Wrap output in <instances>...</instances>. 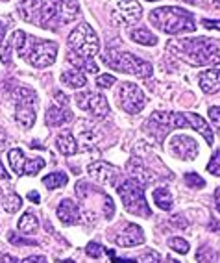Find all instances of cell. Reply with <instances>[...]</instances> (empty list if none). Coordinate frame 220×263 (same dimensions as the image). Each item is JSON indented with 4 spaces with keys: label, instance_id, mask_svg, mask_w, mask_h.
<instances>
[{
    "label": "cell",
    "instance_id": "obj_39",
    "mask_svg": "<svg viewBox=\"0 0 220 263\" xmlns=\"http://www.w3.org/2000/svg\"><path fill=\"white\" fill-rule=\"evenodd\" d=\"M89 189H93V187H91L87 182H84V180L76 183V195H78L80 198H87V195H89Z\"/></svg>",
    "mask_w": 220,
    "mask_h": 263
},
{
    "label": "cell",
    "instance_id": "obj_42",
    "mask_svg": "<svg viewBox=\"0 0 220 263\" xmlns=\"http://www.w3.org/2000/svg\"><path fill=\"white\" fill-rule=\"evenodd\" d=\"M106 252L109 254V258H111V263H137L135 259H128V258H117L115 252L111 249H106Z\"/></svg>",
    "mask_w": 220,
    "mask_h": 263
},
{
    "label": "cell",
    "instance_id": "obj_24",
    "mask_svg": "<svg viewBox=\"0 0 220 263\" xmlns=\"http://www.w3.org/2000/svg\"><path fill=\"white\" fill-rule=\"evenodd\" d=\"M130 37H131V41L139 43V45H146V47H155V45H157V37H155L150 30H146V28L131 30Z\"/></svg>",
    "mask_w": 220,
    "mask_h": 263
},
{
    "label": "cell",
    "instance_id": "obj_30",
    "mask_svg": "<svg viewBox=\"0 0 220 263\" xmlns=\"http://www.w3.org/2000/svg\"><path fill=\"white\" fill-rule=\"evenodd\" d=\"M45 167V160L43 158H32V160L26 161V165H24V174L26 176H35V174H39V171Z\"/></svg>",
    "mask_w": 220,
    "mask_h": 263
},
{
    "label": "cell",
    "instance_id": "obj_32",
    "mask_svg": "<svg viewBox=\"0 0 220 263\" xmlns=\"http://www.w3.org/2000/svg\"><path fill=\"white\" fill-rule=\"evenodd\" d=\"M183 180H185V183H187L191 189H202L206 187V180L202 178L200 174L196 173H187L185 176H183Z\"/></svg>",
    "mask_w": 220,
    "mask_h": 263
},
{
    "label": "cell",
    "instance_id": "obj_31",
    "mask_svg": "<svg viewBox=\"0 0 220 263\" xmlns=\"http://www.w3.org/2000/svg\"><path fill=\"white\" fill-rule=\"evenodd\" d=\"M8 241H10L11 245H13V247H37V241L35 239H28V237H21L19 234H17V232H10V234H8Z\"/></svg>",
    "mask_w": 220,
    "mask_h": 263
},
{
    "label": "cell",
    "instance_id": "obj_13",
    "mask_svg": "<svg viewBox=\"0 0 220 263\" xmlns=\"http://www.w3.org/2000/svg\"><path fill=\"white\" fill-rule=\"evenodd\" d=\"M118 247H137V245H143L146 241L145 237V232L143 228L137 224H126L124 226V230L118 232L117 237H111Z\"/></svg>",
    "mask_w": 220,
    "mask_h": 263
},
{
    "label": "cell",
    "instance_id": "obj_12",
    "mask_svg": "<svg viewBox=\"0 0 220 263\" xmlns=\"http://www.w3.org/2000/svg\"><path fill=\"white\" fill-rule=\"evenodd\" d=\"M87 173L94 182L102 183V185H115L118 178V169L108 161H94L87 167Z\"/></svg>",
    "mask_w": 220,
    "mask_h": 263
},
{
    "label": "cell",
    "instance_id": "obj_20",
    "mask_svg": "<svg viewBox=\"0 0 220 263\" xmlns=\"http://www.w3.org/2000/svg\"><path fill=\"white\" fill-rule=\"evenodd\" d=\"M185 117H187V121H189V126H192L196 132H200L202 136L206 137L207 145H213L215 137H213V130L209 128V124L206 122V119L200 117L198 113H185Z\"/></svg>",
    "mask_w": 220,
    "mask_h": 263
},
{
    "label": "cell",
    "instance_id": "obj_7",
    "mask_svg": "<svg viewBox=\"0 0 220 263\" xmlns=\"http://www.w3.org/2000/svg\"><path fill=\"white\" fill-rule=\"evenodd\" d=\"M121 106L128 115H137L139 111H143V108L146 106V95L141 89L139 85L131 84V82H122L118 85L117 93H115Z\"/></svg>",
    "mask_w": 220,
    "mask_h": 263
},
{
    "label": "cell",
    "instance_id": "obj_14",
    "mask_svg": "<svg viewBox=\"0 0 220 263\" xmlns=\"http://www.w3.org/2000/svg\"><path fill=\"white\" fill-rule=\"evenodd\" d=\"M26 41H28V35L23 30H15L10 35V39L0 45V60L4 61V63H10L11 50L21 52L24 48V45H26Z\"/></svg>",
    "mask_w": 220,
    "mask_h": 263
},
{
    "label": "cell",
    "instance_id": "obj_35",
    "mask_svg": "<svg viewBox=\"0 0 220 263\" xmlns=\"http://www.w3.org/2000/svg\"><path fill=\"white\" fill-rule=\"evenodd\" d=\"M115 82H117V78L113 74H102L96 78V85H98L100 89H109L111 85H115Z\"/></svg>",
    "mask_w": 220,
    "mask_h": 263
},
{
    "label": "cell",
    "instance_id": "obj_10",
    "mask_svg": "<svg viewBox=\"0 0 220 263\" xmlns=\"http://www.w3.org/2000/svg\"><path fill=\"white\" fill-rule=\"evenodd\" d=\"M169 148H170V154L176 156L182 161L196 160L198 156V143L191 136H183V134L170 137Z\"/></svg>",
    "mask_w": 220,
    "mask_h": 263
},
{
    "label": "cell",
    "instance_id": "obj_28",
    "mask_svg": "<svg viewBox=\"0 0 220 263\" xmlns=\"http://www.w3.org/2000/svg\"><path fill=\"white\" fill-rule=\"evenodd\" d=\"M218 259V254H216L215 249H211L207 245H202L196 252V261L198 263H216Z\"/></svg>",
    "mask_w": 220,
    "mask_h": 263
},
{
    "label": "cell",
    "instance_id": "obj_17",
    "mask_svg": "<svg viewBox=\"0 0 220 263\" xmlns=\"http://www.w3.org/2000/svg\"><path fill=\"white\" fill-rule=\"evenodd\" d=\"M15 121L21 128L28 130L33 126L35 122V109H33V104L28 102H15Z\"/></svg>",
    "mask_w": 220,
    "mask_h": 263
},
{
    "label": "cell",
    "instance_id": "obj_46",
    "mask_svg": "<svg viewBox=\"0 0 220 263\" xmlns=\"http://www.w3.org/2000/svg\"><path fill=\"white\" fill-rule=\"evenodd\" d=\"M207 230H209V232H220V221H216V219H211L209 226H207Z\"/></svg>",
    "mask_w": 220,
    "mask_h": 263
},
{
    "label": "cell",
    "instance_id": "obj_49",
    "mask_svg": "<svg viewBox=\"0 0 220 263\" xmlns=\"http://www.w3.org/2000/svg\"><path fill=\"white\" fill-rule=\"evenodd\" d=\"M28 200H32L33 204H39V193L37 191H30L28 193Z\"/></svg>",
    "mask_w": 220,
    "mask_h": 263
},
{
    "label": "cell",
    "instance_id": "obj_11",
    "mask_svg": "<svg viewBox=\"0 0 220 263\" xmlns=\"http://www.w3.org/2000/svg\"><path fill=\"white\" fill-rule=\"evenodd\" d=\"M143 17V8L137 0H121L113 11V19L117 23L126 24V26H133L137 24Z\"/></svg>",
    "mask_w": 220,
    "mask_h": 263
},
{
    "label": "cell",
    "instance_id": "obj_8",
    "mask_svg": "<svg viewBox=\"0 0 220 263\" xmlns=\"http://www.w3.org/2000/svg\"><path fill=\"white\" fill-rule=\"evenodd\" d=\"M80 17L78 0H52V19L48 30H57Z\"/></svg>",
    "mask_w": 220,
    "mask_h": 263
},
{
    "label": "cell",
    "instance_id": "obj_43",
    "mask_svg": "<svg viewBox=\"0 0 220 263\" xmlns=\"http://www.w3.org/2000/svg\"><path fill=\"white\" fill-rule=\"evenodd\" d=\"M202 24L209 30H220V21H211V19H202Z\"/></svg>",
    "mask_w": 220,
    "mask_h": 263
},
{
    "label": "cell",
    "instance_id": "obj_15",
    "mask_svg": "<svg viewBox=\"0 0 220 263\" xmlns=\"http://www.w3.org/2000/svg\"><path fill=\"white\" fill-rule=\"evenodd\" d=\"M57 219L65 226L76 224V222L80 221V208H78V204L72 198L61 200V204L57 206Z\"/></svg>",
    "mask_w": 220,
    "mask_h": 263
},
{
    "label": "cell",
    "instance_id": "obj_44",
    "mask_svg": "<svg viewBox=\"0 0 220 263\" xmlns=\"http://www.w3.org/2000/svg\"><path fill=\"white\" fill-rule=\"evenodd\" d=\"M21 263H47V258L45 256H28V258H24Z\"/></svg>",
    "mask_w": 220,
    "mask_h": 263
},
{
    "label": "cell",
    "instance_id": "obj_55",
    "mask_svg": "<svg viewBox=\"0 0 220 263\" xmlns=\"http://www.w3.org/2000/svg\"><path fill=\"white\" fill-rule=\"evenodd\" d=\"M57 263H76V261H72V259H59Z\"/></svg>",
    "mask_w": 220,
    "mask_h": 263
},
{
    "label": "cell",
    "instance_id": "obj_52",
    "mask_svg": "<svg viewBox=\"0 0 220 263\" xmlns=\"http://www.w3.org/2000/svg\"><path fill=\"white\" fill-rule=\"evenodd\" d=\"M215 198H216V204H220V187L215 191Z\"/></svg>",
    "mask_w": 220,
    "mask_h": 263
},
{
    "label": "cell",
    "instance_id": "obj_25",
    "mask_svg": "<svg viewBox=\"0 0 220 263\" xmlns=\"http://www.w3.org/2000/svg\"><path fill=\"white\" fill-rule=\"evenodd\" d=\"M67 182H69V176H67L65 173H61V171H57V173H50V174H47V176L43 178V185H45L47 189L65 187Z\"/></svg>",
    "mask_w": 220,
    "mask_h": 263
},
{
    "label": "cell",
    "instance_id": "obj_2",
    "mask_svg": "<svg viewBox=\"0 0 220 263\" xmlns=\"http://www.w3.org/2000/svg\"><path fill=\"white\" fill-rule=\"evenodd\" d=\"M150 23L155 28L161 30L170 35H179V33H192L196 30L194 17L191 11L176 8V6H163V8H155L148 15Z\"/></svg>",
    "mask_w": 220,
    "mask_h": 263
},
{
    "label": "cell",
    "instance_id": "obj_6",
    "mask_svg": "<svg viewBox=\"0 0 220 263\" xmlns=\"http://www.w3.org/2000/svg\"><path fill=\"white\" fill-rule=\"evenodd\" d=\"M24 47H28V52H23V56L26 58V61H28L30 65L37 67V69L50 67L56 61L57 50H59V45L56 41H50V39H35V37H28Z\"/></svg>",
    "mask_w": 220,
    "mask_h": 263
},
{
    "label": "cell",
    "instance_id": "obj_48",
    "mask_svg": "<svg viewBox=\"0 0 220 263\" xmlns=\"http://www.w3.org/2000/svg\"><path fill=\"white\" fill-rule=\"evenodd\" d=\"M6 143H8V134L0 128V151H2V148H6Z\"/></svg>",
    "mask_w": 220,
    "mask_h": 263
},
{
    "label": "cell",
    "instance_id": "obj_18",
    "mask_svg": "<svg viewBox=\"0 0 220 263\" xmlns=\"http://www.w3.org/2000/svg\"><path fill=\"white\" fill-rule=\"evenodd\" d=\"M70 121H72V113L63 106H52L50 109H47V115H45V122H47L48 128L63 126Z\"/></svg>",
    "mask_w": 220,
    "mask_h": 263
},
{
    "label": "cell",
    "instance_id": "obj_21",
    "mask_svg": "<svg viewBox=\"0 0 220 263\" xmlns=\"http://www.w3.org/2000/svg\"><path fill=\"white\" fill-rule=\"evenodd\" d=\"M56 146L63 156H72L78 152V143H76L72 132H69V130H63L59 136L56 137Z\"/></svg>",
    "mask_w": 220,
    "mask_h": 263
},
{
    "label": "cell",
    "instance_id": "obj_26",
    "mask_svg": "<svg viewBox=\"0 0 220 263\" xmlns=\"http://www.w3.org/2000/svg\"><path fill=\"white\" fill-rule=\"evenodd\" d=\"M8 160H10V165L15 174H24V165L28 160L24 158V152L21 148H11L8 152Z\"/></svg>",
    "mask_w": 220,
    "mask_h": 263
},
{
    "label": "cell",
    "instance_id": "obj_36",
    "mask_svg": "<svg viewBox=\"0 0 220 263\" xmlns=\"http://www.w3.org/2000/svg\"><path fill=\"white\" fill-rule=\"evenodd\" d=\"M104 247H100L98 243H94V241H91V243H87V249H85V252H87V256H89V258H100V256H102V252H104Z\"/></svg>",
    "mask_w": 220,
    "mask_h": 263
},
{
    "label": "cell",
    "instance_id": "obj_27",
    "mask_svg": "<svg viewBox=\"0 0 220 263\" xmlns=\"http://www.w3.org/2000/svg\"><path fill=\"white\" fill-rule=\"evenodd\" d=\"M19 230L24 232V234H35L39 230V219L33 213L26 212L19 219Z\"/></svg>",
    "mask_w": 220,
    "mask_h": 263
},
{
    "label": "cell",
    "instance_id": "obj_45",
    "mask_svg": "<svg viewBox=\"0 0 220 263\" xmlns=\"http://www.w3.org/2000/svg\"><path fill=\"white\" fill-rule=\"evenodd\" d=\"M0 263H21L19 259L11 254H0Z\"/></svg>",
    "mask_w": 220,
    "mask_h": 263
},
{
    "label": "cell",
    "instance_id": "obj_41",
    "mask_svg": "<svg viewBox=\"0 0 220 263\" xmlns=\"http://www.w3.org/2000/svg\"><path fill=\"white\" fill-rule=\"evenodd\" d=\"M170 222H172L174 226H178L179 230H183V228H187V226H189V222L185 221V219H183L182 213H178V215H174L172 219H170Z\"/></svg>",
    "mask_w": 220,
    "mask_h": 263
},
{
    "label": "cell",
    "instance_id": "obj_1",
    "mask_svg": "<svg viewBox=\"0 0 220 263\" xmlns=\"http://www.w3.org/2000/svg\"><path fill=\"white\" fill-rule=\"evenodd\" d=\"M169 50L174 56L187 61L192 67L218 65L220 63V48L215 39L196 37V39H178L169 43Z\"/></svg>",
    "mask_w": 220,
    "mask_h": 263
},
{
    "label": "cell",
    "instance_id": "obj_5",
    "mask_svg": "<svg viewBox=\"0 0 220 263\" xmlns=\"http://www.w3.org/2000/svg\"><path fill=\"white\" fill-rule=\"evenodd\" d=\"M69 47L84 60H93L100 50V41L93 26L87 23H82L76 26L69 35Z\"/></svg>",
    "mask_w": 220,
    "mask_h": 263
},
{
    "label": "cell",
    "instance_id": "obj_29",
    "mask_svg": "<svg viewBox=\"0 0 220 263\" xmlns=\"http://www.w3.org/2000/svg\"><path fill=\"white\" fill-rule=\"evenodd\" d=\"M2 204H4V210L8 213H17L21 210V206H23V200H21L17 193H8L4 200H2Z\"/></svg>",
    "mask_w": 220,
    "mask_h": 263
},
{
    "label": "cell",
    "instance_id": "obj_34",
    "mask_svg": "<svg viewBox=\"0 0 220 263\" xmlns=\"http://www.w3.org/2000/svg\"><path fill=\"white\" fill-rule=\"evenodd\" d=\"M169 247L172 250H176L178 254H187L189 252V243L185 239H182V237H170L169 239Z\"/></svg>",
    "mask_w": 220,
    "mask_h": 263
},
{
    "label": "cell",
    "instance_id": "obj_40",
    "mask_svg": "<svg viewBox=\"0 0 220 263\" xmlns=\"http://www.w3.org/2000/svg\"><path fill=\"white\" fill-rule=\"evenodd\" d=\"M209 119L215 124L216 130H220V108L218 106H211L209 108Z\"/></svg>",
    "mask_w": 220,
    "mask_h": 263
},
{
    "label": "cell",
    "instance_id": "obj_3",
    "mask_svg": "<svg viewBox=\"0 0 220 263\" xmlns=\"http://www.w3.org/2000/svg\"><path fill=\"white\" fill-rule=\"evenodd\" d=\"M102 61L109 69L115 71L126 72V74H133L137 78H150L154 69L152 63L146 60H141L135 54H128V52H117L115 48H109L102 54Z\"/></svg>",
    "mask_w": 220,
    "mask_h": 263
},
{
    "label": "cell",
    "instance_id": "obj_50",
    "mask_svg": "<svg viewBox=\"0 0 220 263\" xmlns=\"http://www.w3.org/2000/svg\"><path fill=\"white\" fill-rule=\"evenodd\" d=\"M0 180H10V174H8V171L4 169L2 161H0Z\"/></svg>",
    "mask_w": 220,
    "mask_h": 263
},
{
    "label": "cell",
    "instance_id": "obj_51",
    "mask_svg": "<svg viewBox=\"0 0 220 263\" xmlns=\"http://www.w3.org/2000/svg\"><path fill=\"white\" fill-rule=\"evenodd\" d=\"M4 35H6V26L2 23H0V45L4 43Z\"/></svg>",
    "mask_w": 220,
    "mask_h": 263
},
{
    "label": "cell",
    "instance_id": "obj_54",
    "mask_svg": "<svg viewBox=\"0 0 220 263\" xmlns=\"http://www.w3.org/2000/svg\"><path fill=\"white\" fill-rule=\"evenodd\" d=\"M206 2H209L213 6H220V0H206Z\"/></svg>",
    "mask_w": 220,
    "mask_h": 263
},
{
    "label": "cell",
    "instance_id": "obj_56",
    "mask_svg": "<svg viewBox=\"0 0 220 263\" xmlns=\"http://www.w3.org/2000/svg\"><path fill=\"white\" fill-rule=\"evenodd\" d=\"M150 2H154V0H150ZM183 2H187V4H194L196 0H183Z\"/></svg>",
    "mask_w": 220,
    "mask_h": 263
},
{
    "label": "cell",
    "instance_id": "obj_9",
    "mask_svg": "<svg viewBox=\"0 0 220 263\" xmlns=\"http://www.w3.org/2000/svg\"><path fill=\"white\" fill-rule=\"evenodd\" d=\"M76 104H78L84 111H89L94 117H108L109 115V104L104 95L93 93V91H85V93L76 95Z\"/></svg>",
    "mask_w": 220,
    "mask_h": 263
},
{
    "label": "cell",
    "instance_id": "obj_23",
    "mask_svg": "<svg viewBox=\"0 0 220 263\" xmlns=\"http://www.w3.org/2000/svg\"><path fill=\"white\" fill-rule=\"evenodd\" d=\"M152 198H154V204L159 210H163V212H170L172 210V195H170V191L167 187H157L154 189V193H152Z\"/></svg>",
    "mask_w": 220,
    "mask_h": 263
},
{
    "label": "cell",
    "instance_id": "obj_33",
    "mask_svg": "<svg viewBox=\"0 0 220 263\" xmlns=\"http://www.w3.org/2000/svg\"><path fill=\"white\" fill-rule=\"evenodd\" d=\"M207 173L213 176H220V148H216L207 163Z\"/></svg>",
    "mask_w": 220,
    "mask_h": 263
},
{
    "label": "cell",
    "instance_id": "obj_53",
    "mask_svg": "<svg viewBox=\"0 0 220 263\" xmlns=\"http://www.w3.org/2000/svg\"><path fill=\"white\" fill-rule=\"evenodd\" d=\"M165 261H167V263H179V261H178V259H174V258H170V256H169V258H165Z\"/></svg>",
    "mask_w": 220,
    "mask_h": 263
},
{
    "label": "cell",
    "instance_id": "obj_19",
    "mask_svg": "<svg viewBox=\"0 0 220 263\" xmlns=\"http://www.w3.org/2000/svg\"><path fill=\"white\" fill-rule=\"evenodd\" d=\"M198 84H200V89L206 95H213L220 91V71L218 69H211V71L202 72L198 76Z\"/></svg>",
    "mask_w": 220,
    "mask_h": 263
},
{
    "label": "cell",
    "instance_id": "obj_47",
    "mask_svg": "<svg viewBox=\"0 0 220 263\" xmlns=\"http://www.w3.org/2000/svg\"><path fill=\"white\" fill-rule=\"evenodd\" d=\"M56 100L61 104V106H63V108H65L67 104H69V99H67V97H65V95H63V93H59V91H57V93H56Z\"/></svg>",
    "mask_w": 220,
    "mask_h": 263
},
{
    "label": "cell",
    "instance_id": "obj_16",
    "mask_svg": "<svg viewBox=\"0 0 220 263\" xmlns=\"http://www.w3.org/2000/svg\"><path fill=\"white\" fill-rule=\"evenodd\" d=\"M41 10H43V0H21L19 4V15L23 17V21L32 24H39Z\"/></svg>",
    "mask_w": 220,
    "mask_h": 263
},
{
    "label": "cell",
    "instance_id": "obj_37",
    "mask_svg": "<svg viewBox=\"0 0 220 263\" xmlns=\"http://www.w3.org/2000/svg\"><path fill=\"white\" fill-rule=\"evenodd\" d=\"M115 215V204H113V198L109 195H104V217L106 219H113Z\"/></svg>",
    "mask_w": 220,
    "mask_h": 263
},
{
    "label": "cell",
    "instance_id": "obj_22",
    "mask_svg": "<svg viewBox=\"0 0 220 263\" xmlns=\"http://www.w3.org/2000/svg\"><path fill=\"white\" fill-rule=\"evenodd\" d=\"M61 84L70 87V89H82L87 85V78L82 71L78 69H72V71H65L61 72Z\"/></svg>",
    "mask_w": 220,
    "mask_h": 263
},
{
    "label": "cell",
    "instance_id": "obj_38",
    "mask_svg": "<svg viewBox=\"0 0 220 263\" xmlns=\"http://www.w3.org/2000/svg\"><path fill=\"white\" fill-rule=\"evenodd\" d=\"M143 261H145V263H161V261H163V258H161L159 252H155V250L148 249L145 254H143Z\"/></svg>",
    "mask_w": 220,
    "mask_h": 263
},
{
    "label": "cell",
    "instance_id": "obj_4",
    "mask_svg": "<svg viewBox=\"0 0 220 263\" xmlns=\"http://www.w3.org/2000/svg\"><path fill=\"white\" fill-rule=\"evenodd\" d=\"M117 193L128 213L137 217H145V219L152 215V210L148 206V200H146L145 195V185L141 182H137L133 178L124 180V182L117 185Z\"/></svg>",
    "mask_w": 220,
    "mask_h": 263
},
{
    "label": "cell",
    "instance_id": "obj_57",
    "mask_svg": "<svg viewBox=\"0 0 220 263\" xmlns=\"http://www.w3.org/2000/svg\"><path fill=\"white\" fill-rule=\"evenodd\" d=\"M216 212H218V213H220V204H216Z\"/></svg>",
    "mask_w": 220,
    "mask_h": 263
}]
</instances>
